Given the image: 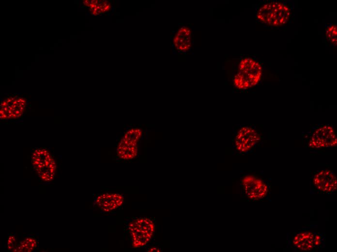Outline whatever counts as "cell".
<instances>
[{
  "mask_svg": "<svg viewBox=\"0 0 337 252\" xmlns=\"http://www.w3.org/2000/svg\"><path fill=\"white\" fill-rule=\"evenodd\" d=\"M127 134H128V135H130L129 131H127Z\"/></svg>",
  "mask_w": 337,
  "mask_h": 252,
  "instance_id": "obj_22",
  "label": "cell"
},
{
  "mask_svg": "<svg viewBox=\"0 0 337 252\" xmlns=\"http://www.w3.org/2000/svg\"><path fill=\"white\" fill-rule=\"evenodd\" d=\"M131 131L133 134L134 133L135 130L134 129H131Z\"/></svg>",
  "mask_w": 337,
  "mask_h": 252,
  "instance_id": "obj_20",
  "label": "cell"
},
{
  "mask_svg": "<svg viewBox=\"0 0 337 252\" xmlns=\"http://www.w3.org/2000/svg\"><path fill=\"white\" fill-rule=\"evenodd\" d=\"M83 3L94 16L107 12L111 7L110 2L106 0H86L83 1Z\"/></svg>",
  "mask_w": 337,
  "mask_h": 252,
  "instance_id": "obj_13",
  "label": "cell"
},
{
  "mask_svg": "<svg viewBox=\"0 0 337 252\" xmlns=\"http://www.w3.org/2000/svg\"><path fill=\"white\" fill-rule=\"evenodd\" d=\"M138 132H141V130L140 129H138Z\"/></svg>",
  "mask_w": 337,
  "mask_h": 252,
  "instance_id": "obj_21",
  "label": "cell"
},
{
  "mask_svg": "<svg viewBox=\"0 0 337 252\" xmlns=\"http://www.w3.org/2000/svg\"><path fill=\"white\" fill-rule=\"evenodd\" d=\"M322 241V235L310 231H303L298 232L294 236L292 244L299 250L309 252L321 247Z\"/></svg>",
  "mask_w": 337,
  "mask_h": 252,
  "instance_id": "obj_10",
  "label": "cell"
},
{
  "mask_svg": "<svg viewBox=\"0 0 337 252\" xmlns=\"http://www.w3.org/2000/svg\"><path fill=\"white\" fill-rule=\"evenodd\" d=\"M262 75L260 63L255 59L245 57L239 63L238 68L233 78L235 87L246 90L257 85Z\"/></svg>",
  "mask_w": 337,
  "mask_h": 252,
  "instance_id": "obj_2",
  "label": "cell"
},
{
  "mask_svg": "<svg viewBox=\"0 0 337 252\" xmlns=\"http://www.w3.org/2000/svg\"><path fill=\"white\" fill-rule=\"evenodd\" d=\"M292 7L285 1H269L258 6L256 18L260 22L272 27L286 25L292 14Z\"/></svg>",
  "mask_w": 337,
  "mask_h": 252,
  "instance_id": "obj_1",
  "label": "cell"
},
{
  "mask_svg": "<svg viewBox=\"0 0 337 252\" xmlns=\"http://www.w3.org/2000/svg\"><path fill=\"white\" fill-rule=\"evenodd\" d=\"M137 135L140 137L141 136V132H138Z\"/></svg>",
  "mask_w": 337,
  "mask_h": 252,
  "instance_id": "obj_18",
  "label": "cell"
},
{
  "mask_svg": "<svg viewBox=\"0 0 337 252\" xmlns=\"http://www.w3.org/2000/svg\"><path fill=\"white\" fill-rule=\"evenodd\" d=\"M31 164L41 180L50 182L54 179L56 170V162L46 149L37 148L34 150L31 155Z\"/></svg>",
  "mask_w": 337,
  "mask_h": 252,
  "instance_id": "obj_3",
  "label": "cell"
},
{
  "mask_svg": "<svg viewBox=\"0 0 337 252\" xmlns=\"http://www.w3.org/2000/svg\"><path fill=\"white\" fill-rule=\"evenodd\" d=\"M16 238L15 236L11 234H9L7 239V247L8 250H12L15 246Z\"/></svg>",
  "mask_w": 337,
  "mask_h": 252,
  "instance_id": "obj_16",
  "label": "cell"
},
{
  "mask_svg": "<svg viewBox=\"0 0 337 252\" xmlns=\"http://www.w3.org/2000/svg\"><path fill=\"white\" fill-rule=\"evenodd\" d=\"M26 107V100L19 96H11L2 101L0 107L1 120L15 119L21 117Z\"/></svg>",
  "mask_w": 337,
  "mask_h": 252,
  "instance_id": "obj_8",
  "label": "cell"
},
{
  "mask_svg": "<svg viewBox=\"0 0 337 252\" xmlns=\"http://www.w3.org/2000/svg\"><path fill=\"white\" fill-rule=\"evenodd\" d=\"M308 146L314 149L335 147L337 138L334 127L330 125H322L315 127L309 134Z\"/></svg>",
  "mask_w": 337,
  "mask_h": 252,
  "instance_id": "obj_5",
  "label": "cell"
},
{
  "mask_svg": "<svg viewBox=\"0 0 337 252\" xmlns=\"http://www.w3.org/2000/svg\"><path fill=\"white\" fill-rule=\"evenodd\" d=\"M148 251L149 252H160V250L159 248H156V247H153L150 249Z\"/></svg>",
  "mask_w": 337,
  "mask_h": 252,
  "instance_id": "obj_17",
  "label": "cell"
},
{
  "mask_svg": "<svg viewBox=\"0 0 337 252\" xmlns=\"http://www.w3.org/2000/svg\"><path fill=\"white\" fill-rule=\"evenodd\" d=\"M261 138L253 128L244 126L237 131L234 141L236 150L240 153H246L252 150Z\"/></svg>",
  "mask_w": 337,
  "mask_h": 252,
  "instance_id": "obj_7",
  "label": "cell"
},
{
  "mask_svg": "<svg viewBox=\"0 0 337 252\" xmlns=\"http://www.w3.org/2000/svg\"><path fill=\"white\" fill-rule=\"evenodd\" d=\"M175 49L179 53H186L191 48L192 31L190 27L184 25L175 33L172 39Z\"/></svg>",
  "mask_w": 337,
  "mask_h": 252,
  "instance_id": "obj_11",
  "label": "cell"
},
{
  "mask_svg": "<svg viewBox=\"0 0 337 252\" xmlns=\"http://www.w3.org/2000/svg\"><path fill=\"white\" fill-rule=\"evenodd\" d=\"M134 248L145 246L152 239L155 232V224L148 218H139L131 221L128 225Z\"/></svg>",
  "mask_w": 337,
  "mask_h": 252,
  "instance_id": "obj_4",
  "label": "cell"
},
{
  "mask_svg": "<svg viewBox=\"0 0 337 252\" xmlns=\"http://www.w3.org/2000/svg\"><path fill=\"white\" fill-rule=\"evenodd\" d=\"M38 244L36 238L33 236H29L16 244L12 249L15 252H31L33 251L37 247Z\"/></svg>",
  "mask_w": 337,
  "mask_h": 252,
  "instance_id": "obj_14",
  "label": "cell"
},
{
  "mask_svg": "<svg viewBox=\"0 0 337 252\" xmlns=\"http://www.w3.org/2000/svg\"><path fill=\"white\" fill-rule=\"evenodd\" d=\"M326 37L328 41L332 45L337 46V25L336 24H330L326 30Z\"/></svg>",
  "mask_w": 337,
  "mask_h": 252,
  "instance_id": "obj_15",
  "label": "cell"
},
{
  "mask_svg": "<svg viewBox=\"0 0 337 252\" xmlns=\"http://www.w3.org/2000/svg\"><path fill=\"white\" fill-rule=\"evenodd\" d=\"M312 184L314 188L321 193H332L336 191L337 179L331 170H321L313 176Z\"/></svg>",
  "mask_w": 337,
  "mask_h": 252,
  "instance_id": "obj_9",
  "label": "cell"
},
{
  "mask_svg": "<svg viewBox=\"0 0 337 252\" xmlns=\"http://www.w3.org/2000/svg\"><path fill=\"white\" fill-rule=\"evenodd\" d=\"M123 202V196L117 193H105L96 199V204L104 212H110L121 206Z\"/></svg>",
  "mask_w": 337,
  "mask_h": 252,
  "instance_id": "obj_12",
  "label": "cell"
},
{
  "mask_svg": "<svg viewBox=\"0 0 337 252\" xmlns=\"http://www.w3.org/2000/svg\"><path fill=\"white\" fill-rule=\"evenodd\" d=\"M240 183L244 195L249 200H262L268 194L269 188L267 183L258 176L245 175L242 178Z\"/></svg>",
  "mask_w": 337,
  "mask_h": 252,
  "instance_id": "obj_6",
  "label": "cell"
},
{
  "mask_svg": "<svg viewBox=\"0 0 337 252\" xmlns=\"http://www.w3.org/2000/svg\"><path fill=\"white\" fill-rule=\"evenodd\" d=\"M135 138L138 140L139 139V137L138 135H137Z\"/></svg>",
  "mask_w": 337,
  "mask_h": 252,
  "instance_id": "obj_19",
  "label": "cell"
}]
</instances>
